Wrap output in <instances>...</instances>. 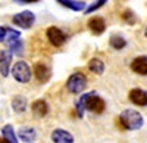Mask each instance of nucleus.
Wrapping results in <instances>:
<instances>
[{
  "label": "nucleus",
  "mask_w": 147,
  "mask_h": 143,
  "mask_svg": "<svg viewBox=\"0 0 147 143\" xmlns=\"http://www.w3.org/2000/svg\"><path fill=\"white\" fill-rule=\"evenodd\" d=\"M106 108V103L105 100L97 96L94 91H90V93H85L84 96L80 98V100L77 102V111H78V117L81 118L84 115V111L87 109L93 114H102Z\"/></svg>",
  "instance_id": "1"
},
{
  "label": "nucleus",
  "mask_w": 147,
  "mask_h": 143,
  "mask_svg": "<svg viewBox=\"0 0 147 143\" xmlns=\"http://www.w3.org/2000/svg\"><path fill=\"white\" fill-rule=\"evenodd\" d=\"M119 123H121V127L125 130H138L141 128L144 121L140 112L134 109H125L119 115Z\"/></svg>",
  "instance_id": "2"
},
{
  "label": "nucleus",
  "mask_w": 147,
  "mask_h": 143,
  "mask_svg": "<svg viewBox=\"0 0 147 143\" xmlns=\"http://www.w3.org/2000/svg\"><path fill=\"white\" fill-rule=\"evenodd\" d=\"M85 86H87V78L82 73H74L66 81V89L74 94L81 93L85 89Z\"/></svg>",
  "instance_id": "3"
},
{
  "label": "nucleus",
  "mask_w": 147,
  "mask_h": 143,
  "mask_svg": "<svg viewBox=\"0 0 147 143\" xmlns=\"http://www.w3.org/2000/svg\"><path fill=\"white\" fill-rule=\"evenodd\" d=\"M12 75H13V78L19 83H28L31 80V68L27 62L24 61H19L13 65V68H12Z\"/></svg>",
  "instance_id": "4"
},
{
  "label": "nucleus",
  "mask_w": 147,
  "mask_h": 143,
  "mask_svg": "<svg viewBox=\"0 0 147 143\" xmlns=\"http://www.w3.org/2000/svg\"><path fill=\"white\" fill-rule=\"evenodd\" d=\"M12 21H13L15 25L27 30V28H31L34 25L35 15L32 14V12H30V10H24V12H21V14H16Z\"/></svg>",
  "instance_id": "5"
},
{
  "label": "nucleus",
  "mask_w": 147,
  "mask_h": 143,
  "mask_svg": "<svg viewBox=\"0 0 147 143\" xmlns=\"http://www.w3.org/2000/svg\"><path fill=\"white\" fill-rule=\"evenodd\" d=\"M46 35H47L49 41H50L53 46H56V47L62 46V44L66 41V35H65V33H63L62 30H59L57 27H50V28H47Z\"/></svg>",
  "instance_id": "6"
},
{
  "label": "nucleus",
  "mask_w": 147,
  "mask_h": 143,
  "mask_svg": "<svg viewBox=\"0 0 147 143\" xmlns=\"http://www.w3.org/2000/svg\"><path fill=\"white\" fill-rule=\"evenodd\" d=\"M34 75H35V78L38 80L40 83H46V81L50 80L52 71H50V68H49L46 64L37 62V64L34 65Z\"/></svg>",
  "instance_id": "7"
},
{
  "label": "nucleus",
  "mask_w": 147,
  "mask_h": 143,
  "mask_svg": "<svg viewBox=\"0 0 147 143\" xmlns=\"http://www.w3.org/2000/svg\"><path fill=\"white\" fill-rule=\"evenodd\" d=\"M10 62H12V53H10V50H0V74H2L3 77L9 75Z\"/></svg>",
  "instance_id": "8"
},
{
  "label": "nucleus",
  "mask_w": 147,
  "mask_h": 143,
  "mask_svg": "<svg viewBox=\"0 0 147 143\" xmlns=\"http://www.w3.org/2000/svg\"><path fill=\"white\" fill-rule=\"evenodd\" d=\"M52 140L53 143H74V136L66 130L56 128L52 133Z\"/></svg>",
  "instance_id": "9"
},
{
  "label": "nucleus",
  "mask_w": 147,
  "mask_h": 143,
  "mask_svg": "<svg viewBox=\"0 0 147 143\" xmlns=\"http://www.w3.org/2000/svg\"><path fill=\"white\" fill-rule=\"evenodd\" d=\"M129 100L138 106H146L147 105V91L141 89H132L129 91Z\"/></svg>",
  "instance_id": "10"
},
{
  "label": "nucleus",
  "mask_w": 147,
  "mask_h": 143,
  "mask_svg": "<svg viewBox=\"0 0 147 143\" xmlns=\"http://www.w3.org/2000/svg\"><path fill=\"white\" fill-rule=\"evenodd\" d=\"M131 69L140 75H147V56H138L131 62Z\"/></svg>",
  "instance_id": "11"
},
{
  "label": "nucleus",
  "mask_w": 147,
  "mask_h": 143,
  "mask_svg": "<svg viewBox=\"0 0 147 143\" xmlns=\"http://www.w3.org/2000/svg\"><path fill=\"white\" fill-rule=\"evenodd\" d=\"M18 137L25 143H32L37 139V131L32 127H21L18 131Z\"/></svg>",
  "instance_id": "12"
},
{
  "label": "nucleus",
  "mask_w": 147,
  "mask_h": 143,
  "mask_svg": "<svg viewBox=\"0 0 147 143\" xmlns=\"http://www.w3.org/2000/svg\"><path fill=\"white\" fill-rule=\"evenodd\" d=\"M47 112H49V105H47L46 100L38 99V100H35V102L32 103V114H34L35 117L41 118V117L47 115Z\"/></svg>",
  "instance_id": "13"
},
{
  "label": "nucleus",
  "mask_w": 147,
  "mask_h": 143,
  "mask_svg": "<svg viewBox=\"0 0 147 143\" xmlns=\"http://www.w3.org/2000/svg\"><path fill=\"white\" fill-rule=\"evenodd\" d=\"M88 28H90L94 34H102V33L106 30V24H105L103 18L96 16V18H91V19L88 21Z\"/></svg>",
  "instance_id": "14"
},
{
  "label": "nucleus",
  "mask_w": 147,
  "mask_h": 143,
  "mask_svg": "<svg viewBox=\"0 0 147 143\" xmlns=\"http://www.w3.org/2000/svg\"><path fill=\"white\" fill-rule=\"evenodd\" d=\"M88 69L91 71V73L97 74V75H100L105 73V64L102 59H97V58H93L91 61L88 62Z\"/></svg>",
  "instance_id": "15"
},
{
  "label": "nucleus",
  "mask_w": 147,
  "mask_h": 143,
  "mask_svg": "<svg viewBox=\"0 0 147 143\" xmlns=\"http://www.w3.org/2000/svg\"><path fill=\"white\" fill-rule=\"evenodd\" d=\"M12 108H13L15 112L22 114L27 109V99L24 96H15L13 99H12Z\"/></svg>",
  "instance_id": "16"
},
{
  "label": "nucleus",
  "mask_w": 147,
  "mask_h": 143,
  "mask_svg": "<svg viewBox=\"0 0 147 143\" xmlns=\"http://www.w3.org/2000/svg\"><path fill=\"white\" fill-rule=\"evenodd\" d=\"M2 134H3V139L7 140L9 143H18V139H16V134L13 131V128H12V125H5L3 130H2Z\"/></svg>",
  "instance_id": "17"
},
{
  "label": "nucleus",
  "mask_w": 147,
  "mask_h": 143,
  "mask_svg": "<svg viewBox=\"0 0 147 143\" xmlns=\"http://www.w3.org/2000/svg\"><path fill=\"white\" fill-rule=\"evenodd\" d=\"M109 43H110V46H112L113 49H116V50H121V49H124V47L127 46L125 39L121 37V35H118V34L112 35V37H110V40H109Z\"/></svg>",
  "instance_id": "18"
},
{
  "label": "nucleus",
  "mask_w": 147,
  "mask_h": 143,
  "mask_svg": "<svg viewBox=\"0 0 147 143\" xmlns=\"http://www.w3.org/2000/svg\"><path fill=\"white\" fill-rule=\"evenodd\" d=\"M9 44V49H10V53H15V55H22V50H24V44L19 39L13 40V41H10L7 43Z\"/></svg>",
  "instance_id": "19"
},
{
  "label": "nucleus",
  "mask_w": 147,
  "mask_h": 143,
  "mask_svg": "<svg viewBox=\"0 0 147 143\" xmlns=\"http://www.w3.org/2000/svg\"><path fill=\"white\" fill-rule=\"evenodd\" d=\"M62 5L69 7V9H72V10H84L85 9V3L84 2H75V0H74V2H72V0L62 2Z\"/></svg>",
  "instance_id": "20"
},
{
  "label": "nucleus",
  "mask_w": 147,
  "mask_h": 143,
  "mask_svg": "<svg viewBox=\"0 0 147 143\" xmlns=\"http://www.w3.org/2000/svg\"><path fill=\"white\" fill-rule=\"evenodd\" d=\"M106 3H107V0H96V2H93L87 9H84V10H85V14H91V12L100 9V7H102L103 5H106Z\"/></svg>",
  "instance_id": "21"
},
{
  "label": "nucleus",
  "mask_w": 147,
  "mask_h": 143,
  "mask_svg": "<svg viewBox=\"0 0 147 143\" xmlns=\"http://www.w3.org/2000/svg\"><path fill=\"white\" fill-rule=\"evenodd\" d=\"M19 39V33L16 30H12V28H7L6 27V37H5V41L6 43H10V41H13Z\"/></svg>",
  "instance_id": "22"
},
{
  "label": "nucleus",
  "mask_w": 147,
  "mask_h": 143,
  "mask_svg": "<svg viewBox=\"0 0 147 143\" xmlns=\"http://www.w3.org/2000/svg\"><path fill=\"white\" fill-rule=\"evenodd\" d=\"M122 18H124V21L127 24H129V25H132V24H136V15L132 14V10L127 9L124 14H122Z\"/></svg>",
  "instance_id": "23"
},
{
  "label": "nucleus",
  "mask_w": 147,
  "mask_h": 143,
  "mask_svg": "<svg viewBox=\"0 0 147 143\" xmlns=\"http://www.w3.org/2000/svg\"><path fill=\"white\" fill-rule=\"evenodd\" d=\"M6 37V27H0V41H3Z\"/></svg>",
  "instance_id": "24"
},
{
  "label": "nucleus",
  "mask_w": 147,
  "mask_h": 143,
  "mask_svg": "<svg viewBox=\"0 0 147 143\" xmlns=\"http://www.w3.org/2000/svg\"><path fill=\"white\" fill-rule=\"evenodd\" d=\"M22 3H35V2H38V0H21Z\"/></svg>",
  "instance_id": "25"
},
{
  "label": "nucleus",
  "mask_w": 147,
  "mask_h": 143,
  "mask_svg": "<svg viewBox=\"0 0 147 143\" xmlns=\"http://www.w3.org/2000/svg\"><path fill=\"white\" fill-rule=\"evenodd\" d=\"M0 143H9L7 140H5V139H0Z\"/></svg>",
  "instance_id": "26"
},
{
  "label": "nucleus",
  "mask_w": 147,
  "mask_h": 143,
  "mask_svg": "<svg viewBox=\"0 0 147 143\" xmlns=\"http://www.w3.org/2000/svg\"><path fill=\"white\" fill-rule=\"evenodd\" d=\"M59 2H60V3H62V2H68V0H59Z\"/></svg>",
  "instance_id": "27"
},
{
  "label": "nucleus",
  "mask_w": 147,
  "mask_h": 143,
  "mask_svg": "<svg viewBox=\"0 0 147 143\" xmlns=\"http://www.w3.org/2000/svg\"><path fill=\"white\" fill-rule=\"evenodd\" d=\"M146 35H147V27H146Z\"/></svg>",
  "instance_id": "28"
}]
</instances>
